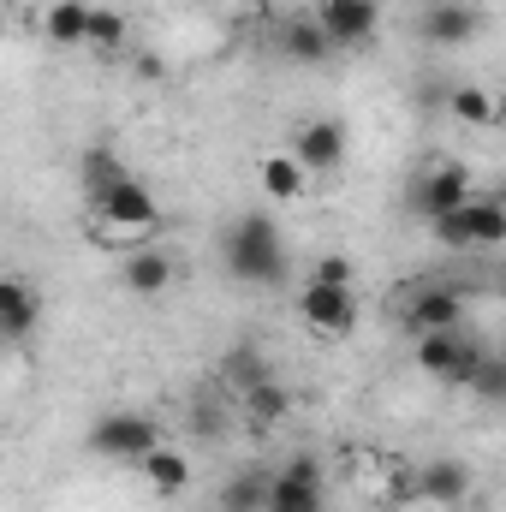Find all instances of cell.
<instances>
[{"instance_id": "obj_5", "label": "cell", "mask_w": 506, "mask_h": 512, "mask_svg": "<svg viewBox=\"0 0 506 512\" xmlns=\"http://www.w3.org/2000/svg\"><path fill=\"white\" fill-rule=\"evenodd\" d=\"M346 149H352V131L340 114H316L292 131V155L304 161V173H340L346 167Z\"/></svg>"}, {"instance_id": "obj_15", "label": "cell", "mask_w": 506, "mask_h": 512, "mask_svg": "<svg viewBox=\"0 0 506 512\" xmlns=\"http://www.w3.org/2000/svg\"><path fill=\"white\" fill-rule=\"evenodd\" d=\"M411 495H417V501H429V507H459V501L471 495V471H465L459 459H429V465L417 471Z\"/></svg>"}, {"instance_id": "obj_20", "label": "cell", "mask_w": 506, "mask_h": 512, "mask_svg": "<svg viewBox=\"0 0 506 512\" xmlns=\"http://www.w3.org/2000/svg\"><path fill=\"white\" fill-rule=\"evenodd\" d=\"M447 114L459 120V126H501V102L489 96V90H477V84H459L453 96H447Z\"/></svg>"}, {"instance_id": "obj_16", "label": "cell", "mask_w": 506, "mask_h": 512, "mask_svg": "<svg viewBox=\"0 0 506 512\" xmlns=\"http://www.w3.org/2000/svg\"><path fill=\"white\" fill-rule=\"evenodd\" d=\"M280 48H286L292 66H322V60L334 54V42H328V30L316 24V12L286 18V24H280Z\"/></svg>"}, {"instance_id": "obj_18", "label": "cell", "mask_w": 506, "mask_h": 512, "mask_svg": "<svg viewBox=\"0 0 506 512\" xmlns=\"http://www.w3.org/2000/svg\"><path fill=\"white\" fill-rule=\"evenodd\" d=\"M262 197L268 203H298L304 197V185H310V173H304V161L286 149V155H262Z\"/></svg>"}, {"instance_id": "obj_26", "label": "cell", "mask_w": 506, "mask_h": 512, "mask_svg": "<svg viewBox=\"0 0 506 512\" xmlns=\"http://www.w3.org/2000/svg\"><path fill=\"white\" fill-rule=\"evenodd\" d=\"M310 280H328V286H352V262H346V256H322Z\"/></svg>"}, {"instance_id": "obj_8", "label": "cell", "mask_w": 506, "mask_h": 512, "mask_svg": "<svg viewBox=\"0 0 506 512\" xmlns=\"http://www.w3.org/2000/svg\"><path fill=\"white\" fill-rule=\"evenodd\" d=\"M471 197H477V191H471V173H465V167H453V161L429 167V173L417 179V191H411V203H417V215H423V221H447V215H459Z\"/></svg>"}, {"instance_id": "obj_17", "label": "cell", "mask_w": 506, "mask_h": 512, "mask_svg": "<svg viewBox=\"0 0 506 512\" xmlns=\"http://www.w3.org/2000/svg\"><path fill=\"white\" fill-rule=\"evenodd\" d=\"M120 280H126V292H137V298H161V292L173 286V256L137 245V251H126V262H120Z\"/></svg>"}, {"instance_id": "obj_27", "label": "cell", "mask_w": 506, "mask_h": 512, "mask_svg": "<svg viewBox=\"0 0 506 512\" xmlns=\"http://www.w3.org/2000/svg\"><path fill=\"white\" fill-rule=\"evenodd\" d=\"M501 120H506V102H501Z\"/></svg>"}, {"instance_id": "obj_10", "label": "cell", "mask_w": 506, "mask_h": 512, "mask_svg": "<svg viewBox=\"0 0 506 512\" xmlns=\"http://www.w3.org/2000/svg\"><path fill=\"white\" fill-rule=\"evenodd\" d=\"M477 30H483V18L465 0H429L423 18H417V36L429 48H465V42H477Z\"/></svg>"}, {"instance_id": "obj_9", "label": "cell", "mask_w": 506, "mask_h": 512, "mask_svg": "<svg viewBox=\"0 0 506 512\" xmlns=\"http://www.w3.org/2000/svg\"><path fill=\"white\" fill-rule=\"evenodd\" d=\"M316 24L334 48H364L381 30V0H316Z\"/></svg>"}, {"instance_id": "obj_1", "label": "cell", "mask_w": 506, "mask_h": 512, "mask_svg": "<svg viewBox=\"0 0 506 512\" xmlns=\"http://www.w3.org/2000/svg\"><path fill=\"white\" fill-rule=\"evenodd\" d=\"M221 256H227V274L245 286H280L286 280V239L268 215H239L221 239Z\"/></svg>"}, {"instance_id": "obj_19", "label": "cell", "mask_w": 506, "mask_h": 512, "mask_svg": "<svg viewBox=\"0 0 506 512\" xmlns=\"http://www.w3.org/2000/svg\"><path fill=\"white\" fill-rule=\"evenodd\" d=\"M42 30L60 48L90 42V0H42Z\"/></svg>"}, {"instance_id": "obj_6", "label": "cell", "mask_w": 506, "mask_h": 512, "mask_svg": "<svg viewBox=\"0 0 506 512\" xmlns=\"http://www.w3.org/2000/svg\"><path fill=\"white\" fill-rule=\"evenodd\" d=\"M298 316H304V328H316V334H328V340H346V334L358 328V298H352V286L310 280V286L298 292Z\"/></svg>"}, {"instance_id": "obj_22", "label": "cell", "mask_w": 506, "mask_h": 512, "mask_svg": "<svg viewBox=\"0 0 506 512\" xmlns=\"http://www.w3.org/2000/svg\"><path fill=\"white\" fill-rule=\"evenodd\" d=\"M239 405L251 411L256 423H286V411H292V393H286L280 382H256L251 393L239 399Z\"/></svg>"}, {"instance_id": "obj_11", "label": "cell", "mask_w": 506, "mask_h": 512, "mask_svg": "<svg viewBox=\"0 0 506 512\" xmlns=\"http://www.w3.org/2000/svg\"><path fill=\"white\" fill-rule=\"evenodd\" d=\"M268 512H322V465L310 453L286 459V471L268 489Z\"/></svg>"}, {"instance_id": "obj_21", "label": "cell", "mask_w": 506, "mask_h": 512, "mask_svg": "<svg viewBox=\"0 0 506 512\" xmlns=\"http://www.w3.org/2000/svg\"><path fill=\"white\" fill-rule=\"evenodd\" d=\"M268 489L274 477H233L221 489V512H268Z\"/></svg>"}, {"instance_id": "obj_4", "label": "cell", "mask_w": 506, "mask_h": 512, "mask_svg": "<svg viewBox=\"0 0 506 512\" xmlns=\"http://www.w3.org/2000/svg\"><path fill=\"white\" fill-rule=\"evenodd\" d=\"M90 209H96V221H108L114 233H131V239H143L155 221H161V209H155V191L143 185V179H114L108 191H96L90 197Z\"/></svg>"}, {"instance_id": "obj_3", "label": "cell", "mask_w": 506, "mask_h": 512, "mask_svg": "<svg viewBox=\"0 0 506 512\" xmlns=\"http://www.w3.org/2000/svg\"><path fill=\"white\" fill-rule=\"evenodd\" d=\"M161 447V423L143 417V411H108L96 429H90V453L96 459H114V465H137L143 453Z\"/></svg>"}, {"instance_id": "obj_12", "label": "cell", "mask_w": 506, "mask_h": 512, "mask_svg": "<svg viewBox=\"0 0 506 512\" xmlns=\"http://www.w3.org/2000/svg\"><path fill=\"white\" fill-rule=\"evenodd\" d=\"M36 322H42V292H36L30 280L6 274V280H0V334L18 346V340H30Z\"/></svg>"}, {"instance_id": "obj_14", "label": "cell", "mask_w": 506, "mask_h": 512, "mask_svg": "<svg viewBox=\"0 0 506 512\" xmlns=\"http://www.w3.org/2000/svg\"><path fill=\"white\" fill-rule=\"evenodd\" d=\"M137 477L149 483L155 501H179V495L191 489V459H185L179 447H155V453L137 459Z\"/></svg>"}, {"instance_id": "obj_13", "label": "cell", "mask_w": 506, "mask_h": 512, "mask_svg": "<svg viewBox=\"0 0 506 512\" xmlns=\"http://www.w3.org/2000/svg\"><path fill=\"white\" fill-rule=\"evenodd\" d=\"M465 316V298L453 286H423L411 304H405V328L411 334H435V328H459Z\"/></svg>"}, {"instance_id": "obj_2", "label": "cell", "mask_w": 506, "mask_h": 512, "mask_svg": "<svg viewBox=\"0 0 506 512\" xmlns=\"http://www.w3.org/2000/svg\"><path fill=\"white\" fill-rule=\"evenodd\" d=\"M429 233L453 251H495V245H506V203L501 197H471L459 215L429 221Z\"/></svg>"}, {"instance_id": "obj_7", "label": "cell", "mask_w": 506, "mask_h": 512, "mask_svg": "<svg viewBox=\"0 0 506 512\" xmlns=\"http://www.w3.org/2000/svg\"><path fill=\"white\" fill-rule=\"evenodd\" d=\"M417 364L429 376H447V382H477V370L489 364V352L471 346V340H459L453 328H435V334H417Z\"/></svg>"}, {"instance_id": "obj_25", "label": "cell", "mask_w": 506, "mask_h": 512, "mask_svg": "<svg viewBox=\"0 0 506 512\" xmlns=\"http://www.w3.org/2000/svg\"><path fill=\"white\" fill-rule=\"evenodd\" d=\"M114 179H126L120 155H114V149H90V155H84V191L96 197V191H108Z\"/></svg>"}, {"instance_id": "obj_24", "label": "cell", "mask_w": 506, "mask_h": 512, "mask_svg": "<svg viewBox=\"0 0 506 512\" xmlns=\"http://www.w3.org/2000/svg\"><path fill=\"white\" fill-rule=\"evenodd\" d=\"M126 12H114V6H90V48H102V54H114V48H126Z\"/></svg>"}, {"instance_id": "obj_23", "label": "cell", "mask_w": 506, "mask_h": 512, "mask_svg": "<svg viewBox=\"0 0 506 512\" xmlns=\"http://www.w3.org/2000/svg\"><path fill=\"white\" fill-rule=\"evenodd\" d=\"M221 376H227V387L245 399L256 382H268V370H262V358H256V346H233L227 352V364H221Z\"/></svg>"}]
</instances>
